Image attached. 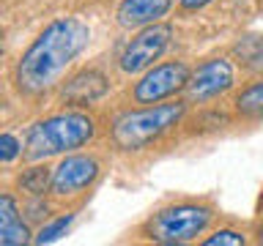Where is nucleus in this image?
<instances>
[{"mask_svg":"<svg viewBox=\"0 0 263 246\" xmlns=\"http://www.w3.org/2000/svg\"><path fill=\"white\" fill-rule=\"evenodd\" d=\"M181 115H184L181 101L126 112L112 123V142L121 151H140V148L151 145L154 139H159L164 131H170L181 120Z\"/></svg>","mask_w":263,"mask_h":246,"instance_id":"obj_3","label":"nucleus"},{"mask_svg":"<svg viewBox=\"0 0 263 246\" xmlns=\"http://www.w3.org/2000/svg\"><path fill=\"white\" fill-rule=\"evenodd\" d=\"M173 0H123L118 6V22L123 28H143L154 25L159 16L170 11Z\"/></svg>","mask_w":263,"mask_h":246,"instance_id":"obj_10","label":"nucleus"},{"mask_svg":"<svg viewBox=\"0 0 263 246\" xmlns=\"http://www.w3.org/2000/svg\"><path fill=\"white\" fill-rule=\"evenodd\" d=\"M236 110H238V115H244V118H263V79L238 93Z\"/></svg>","mask_w":263,"mask_h":246,"instance_id":"obj_12","label":"nucleus"},{"mask_svg":"<svg viewBox=\"0 0 263 246\" xmlns=\"http://www.w3.org/2000/svg\"><path fill=\"white\" fill-rule=\"evenodd\" d=\"M28 227L20 216V208H16L11 194H0V246H20L28 243Z\"/></svg>","mask_w":263,"mask_h":246,"instance_id":"obj_11","label":"nucleus"},{"mask_svg":"<svg viewBox=\"0 0 263 246\" xmlns=\"http://www.w3.org/2000/svg\"><path fill=\"white\" fill-rule=\"evenodd\" d=\"M244 235L236 233V230H219L211 238H205V246H241Z\"/></svg>","mask_w":263,"mask_h":246,"instance_id":"obj_15","label":"nucleus"},{"mask_svg":"<svg viewBox=\"0 0 263 246\" xmlns=\"http://www.w3.org/2000/svg\"><path fill=\"white\" fill-rule=\"evenodd\" d=\"M181 8H186V11H197V8H203V6H209L211 0H178Z\"/></svg>","mask_w":263,"mask_h":246,"instance_id":"obj_17","label":"nucleus"},{"mask_svg":"<svg viewBox=\"0 0 263 246\" xmlns=\"http://www.w3.org/2000/svg\"><path fill=\"white\" fill-rule=\"evenodd\" d=\"M88 41L90 28L77 16H63L47 25L16 66V88L28 96L49 90L61 79L66 66L88 47Z\"/></svg>","mask_w":263,"mask_h":246,"instance_id":"obj_1","label":"nucleus"},{"mask_svg":"<svg viewBox=\"0 0 263 246\" xmlns=\"http://www.w3.org/2000/svg\"><path fill=\"white\" fill-rule=\"evenodd\" d=\"M96 178H99V161L96 159H90V156H69V159H63L55 167L49 189L61 197L77 194L82 189H88Z\"/></svg>","mask_w":263,"mask_h":246,"instance_id":"obj_8","label":"nucleus"},{"mask_svg":"<svg viewBox=\"0 0 263 246\" xmlns=\"http://www.w3.org/2000/svg\"><path fill=\"white\" fill-rule=\"evenodd\" d=\"M211 219L214 211L205 208V205H192V202L173 205V208L154 213L145 221V235L159 243H186L200 235L211 224Z\"/></svg>","mask_w":263,"mask_h":246,"instance_id":"obj_4","label":"nucleus"},{"mask_svg":"<svg viewBox=\"0 0 263 246\" xmlns=\"http://www.w3.org/2000/svg\"><path fill=\"white\" fill-rule=\"evenodd\" d=\"M170 36H173L170 25H156V22L154 25H145V28L140 30L126 47H123V52L118 57L121 69L126 71V74H137V71L148 69V66H151L156 57L167 49Z\"/></svg>","mask_w":263,"mask_h":246,"instance_id":"obj_5","label":"nucleus"},{"mask_svg":"<svg viewBox=\"0 0 263 246\" xmlns=\"http://www.w3.org/2000/svg\"><path fill=\"white\" fill-rule=\"evenodd\" d=\"M20 183H22L25 192H30V194H44V189L52 183V175L47 172V167H33L20 178Z\"/></svg>","mask_w":263,"mask_h":246,"instance_id":"obj_13","label":"nucleus"},{"mask_svg":"<svg viewBox=\"0 0 263 246\" xmlns=\"http://www.w3.org/2000/svg\"><path fill=\"white\" fill-rule=\"evenodd\" d=\"M22 153V145L14 134H0V161H14Z\"/></svg>","mask_w":263,"mask_h":246,"instance_id":"obj_16","label":"nucleus"},{"mask_svg":"<svg viewBox=\"0 0 263 246\" xmlns=\"http://www.w3.org/2000/svg\"><path fill=\"white\" fill-rule=\"evenodd\" d=\"M250 69H255V71H263V49H258L255 55H250Z\"/></svg>","mask_w":263,"mask_h":246,"instance_id":"obj_18","label":"nucleus"},{"mask_svg":"<svg viewBox=\"0 0 263 246\" xmlns=\"http://www.w3.org/2000/svg\"><path fill=\"white\" fill-rule=\"evenodd\" d=\"M96 123L82 112H61L47 120H39L28 131L25 139V156L28 159H47L55 153H69L74 148H82L93 137Z\"/></svg>","mask_w":263,"mask_h":246,"instance_id":"obj_2","label":"nucleus"},{"mask_svg":"<svg viewBox=\"0 0 263 246\" xmlns=\"http://www.w3.org/2000/svg\"><path fill=\"white\" fill-rule=\"evenodd\" d=\"M260 241H263V227H260Z\"/></svg>","mask_w":263,"mask_h":246,"instance_id":"obj_20","label":"nucleus"},{"mask_svg":"<svg viewBox=\"0 0 263 246\" xmlns=\"http://www.w3.org/2000/svg\"><path fill=\"white\" fill-rule=\"evenodd\" d=\"M71 224V216H61V219H55L52 224H47V227H41V233L36 235V241L39 243H49V241H55V238H61L66 233V227Z\"/></svg>","mask_w":263,"mask_h":246,"instance_id":"obj_14","label":"nucleus"},{"mask_svg":"<svg viewBox=\"0 0 263 246\" xmlns=\"http://www.w3.org/2000/svg\"><path fill=\"white\" fill-rule=\"evenodd\" d=\"M0 52H3V33H0Z\"/></svg>","mask_w":263,"mask_h":246,"instance_id":"obj_19","label":"nucleus"},{"mask_svg":"<svg viewBox=\"0 0 263 246\" xmlns=\"http://www.w3.org/2000/svg\"><path fill=\"white\" fill-rule=\"evenodd\" d=\"M233 85V66L222 57H214V60L203 63L195 74H189L186 82V98L189 101H205V98H214Z\"/></svg>","mask_w":263,"mask_h":246,"instance_id":"obj_7","label":"nucleus"},{"mask_svg":"<svg viewBox=\"0 0 263 246\" xmlns=\"http://www.w3.org/2000/svg\"><path fill=\"white\" fill-rule=\"evenodd\" d=\"M107 90H110V82H107L104 74L88 69V71H80L77 77H71L69 82H66L63 90H61V98H63L66 104L85 107V104L99 101Z\"/></svg>","mask_w":263,"mask_h":246,"instance_id":"obj_9","label":"nucleus"},{"mask_svg":"<svg viewBox=\"0 0 263 246\" xmlns=\"http://www.w3.org/2000/svg\"><path fill=\"white\" fill-rule=\"evenodd\" d=\"M189 82V69L186 63H162L154 66L143 79L135 85V101L140 104H156L162 98L178 93L181 88H186Z\"/></svg>","mask_w":263,"mask_h":246,"instance_id":"obj_6","label":"nucleus"}]
</instances>
